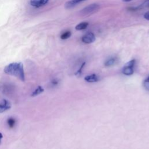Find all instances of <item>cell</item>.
<instances>
[{
	"label": "cell",
	"instance_id": "1",
	"mask_svg": "<svg viewBox=\"0 0 149 149\" xmlns=\"http://www.w3.org/2000/svg\"><path fill=\"white\" fill-rule=\"evenodd\" d=\"M4 71L7 75L15 76L22 82L25 81L23 65L22 62H13L9 63L6 66Z\"/></svg>",
	"mask_w": 149,
	"mask_h": 149
},
{
	"label": "cell",
	"instance_id": "2",
	"mask_svg": "<svg viewBox=\"0 0 149 149\" xmlns=\"http://www.w3.org/2000/svg\"><path fill=\"white\" fill-rule=\"evenodd\" d=\"M135 64V59H132L126 63V64L124 66L122 70V73L127 76L132 75L134 73V67Z\"/></svg>",
	"mask_w": 149,
	"mask_h": 149
},
{
	"label": "cell",
	"instance_id": "3",
	"mask_svg": "<svg viewBox=\"0 0 149 149\" xmlns=\"http://www.w3.org/2000/svg\"><path fill=\"white\" fill-rule=\"evenodd\" d=\"M99 8H100V6H99V5L97 4H92L82 9L80 13L83 15H90L98 11Z\"/></svg>",
	"mask_w": 149,
	"mask_h": 149
},
{
	"label": "cell",
	"instance_id": "4",
	"mask_svg": "<svg viewBox=\"0 0 149 149\" xmlns=\"http://www.w3.org/2000/svg\"><path fill=\"white\" fill-rule=\"evenodd\" d=\"M12 104L8 100L4 99L2 102L0 103V114L3 113L11 109Z\"/></svg>",
	"mask_w": 149,
	"mask_h": 149
},
{
	"label": "cell",
	"instance_id": "5",
	"mask_svg": "<svg viewBox=\"0 0 149 149\" xmlns=\"http://www.w3.org/2000/svg\"><path fill=\"white\" fill-rule=\"evenodd\" d=\"M96 40V37L93 33H88L82 38V41L86 44H90L93 43Z\"/></svg>",
	"mask_w": 149,
	"mask_h": 149
},
{
	"label": "cell",
	"instance_id": "6",
	"mask_svg": "<svg viewBox=\"0 0 149 149\" xmlns=\"http://www.w3.org/2000/svg\"><path fill=\"white\" fill-rule=\"evenodd\" d=\"M85 1H87V0H71V1H69L65 3V8L67 9L73 8L80 3Z\"/></svg>",
	"mask_w": 149,
	"mask_h": 149
},
{
	"label": "cell",
	"instance_id": "7",
	"mask_svg": "<svg viewBox=\"0 0 149 149\" xmlns=\"http://www.w3.org/2000/svg\"><path fill=\"white\" fill-rule=\"evenodd\" d=\"M85 80L88 82L93 83V82H97L98 80V78L96 74H92V75L86 76L85 78Z\"/></svg>",
	"mask_w": 149,
	"mask_h": 149
},
{
	"label": "cell",
	"instance_id": "8",
	"mask_svg": "<svg viewBox=\"0 0 149 149\" xmlns=\"http://www.w3.org/2000/svg\"><path fill=\"white\" fill-rule=\"evenodd\" d=\"M44 91V89H43V88L41 86H37V88L33 91L31 94V97H36L39 95H40V94H41L42 93H43Z\"/></svg>",
	"mask_w": 149,
	"mask_h": 149
},
{
	"label": "cell",
	"instance_id": "9",
	"mask_svg": "<svg viewBox=\"0 0 149 149\" xmlns=\"http://www.w3.org/2000/svg\"><path fill=\"white\" fill-rule=\"evenodd\" d=\"M89 25V23L88 22H82L80 23H79V25H78L75 29L77 30H84L85 29H86L88 27Z\"/></svg>",
	"mask_w": 149,
	"mask_h": 149
},
{
	"label": "cell",
	"instance_id": "10",
	"mask_svg": "<svg viewBox=\"0 0 149 149\" xmlns=\"http://www.w3.org/2000/svg\"><path fill=\"white\" fill-rule=\"evenodd\" d=\"M7 125L8 126V127L11 129L13 128L15 126L16 124V120L15 118H12V117H10L7 120Z\"/></svg>",
	"mask_w": 149,
	"mask_h": 149
},
{
	"label": "cell",
	"instance_id": "11",
	"mask_svg": "<svg viewBox=\"0 0 149 149\" xmlns=\"http://www.w3.org/2000/svg\"><path fill=\"white\" fill-rule=\"evenodd\" d=\"M71 36V32L69 31H67L61 35V39L62 40H66L69 38Z\"/></svg>",
	"mask_w": 149,
	"mask_h": 149
},
{
	"label": "cell",
	"instance_id": "12",
	"mask_svg": "<svg viewBox=\"0 0 149 149\" xmlns=\"http://www.w3.org/2000/svg\"><path fill=\"white\" fill-rule=\"evenodd\" d=\"M115 62V58H112L108 60H107L106 62H105V66L106 67H111V66L113 65Z\"/></svg>",
	"mask_w": 149,
	"mask_h": 149
},
{
	"label": "cell",
	"instance_id": "13",
	"mask_svg": "<svg viewBox=\"0 0 149 149\" xmlns=\"http://www.w3.org/2000/svg\"><path fill=\"white\" fill-rule=\"evenodd\" d=\"M40 0H30V4L36 8H40L39 4H40Z\"/></svg>",
	"mask_w": 149,
	"mask_h": 149
},
{
	"label": "cell",
	"instance_id": "14",
	"mask_svg": "<svg viewBox=\"0 0 149 149\" xmlns=\"http://www.w3.org/2000/svg\"><path fill=\"white\" fill-rule=\"evenodd\" d=\"M149 7V0H146V1L143 3L142 4H141L138 8H137V9H143V8H148Z\"/></svg>",
	"mask_w": 149,
	"mask_h": 149
},
{
	"label": "cell",
	"instance_id": "15",
	"mask_svg": "<svg viewBox=\"0 0 149 149\" xmlns=\"http://www.w3.org/2000/svg\"><path fill=\"white\" fill-rule=\"evenodd\" d=\"M143 86L146 90H149V76H148L147 78H146L144 82H143Z\"/></svg>",
	"mask_w": 149,
	"mask_h": 149
},
{
	"label": "cell",
	"instance_id": "16",
	"mask_svg": "<svg viewBox=\"0 0 149 149\" xmlns=\"http://www.w3.org/2000/svg\"><path fill=\"white\" fill-rule=\"evenodd\" d=\"M85 64V62L83 63V64H82V65L81 66V67H80V68L79 69V70L78 71H77L76 73H75V75H76V76H80V75H81V73H82V70L83 68H84Z\"/></svg>",
	"mask_w": 149,
	"mask_h": 149
},
{
	"label": "cell",
	"instance_id": "17",
	"mask_svg": "<svg viewBox=\"0 0 149 149\" xmlns=\"http://www.w3.org/2000/svg\"><path fill=\"white\" fill-rule=\"evenodd\" d=\"M48 1H49V0H40V4H39L40 7L45 5L46 4H47V3L48 2Z\"/></svg>",
	"mask_w": 149,
	"mask_h": 149
},
{
	"label": "cell",
	"instance_id": "18",
	"mask_svg": "<svg viewBox=\"0 0 149 149\" xmlns=\"http://www.w3.org/2000/svg\"><path fill=\"white\" fill-rule=\"evenodd\" d=\"M144 18L149 21V11L146 12L144 15Z\"/></svg>",
	"mask_w": 149,
	"mask_h": 149
},
{
	"label": "cell",
	"instance_id": "19",
	"mask_svg": "<svg viewBox=\"0 0 149 149\" xmlns=\"http://www.w3.org/2000/svg\"><path fill=\"white\" fill-rule=\"evenodd\" d=\"M51 84H52L53 85L55 86V85H57L58 84V81L57 79H53V80L51 81Z\"/></svg>",
	"mask_w": 149,
	"mask_h": 149
},
{
	"label": "cell",
	"instance_id": "20",
	"mask_svg": "<svg viewBox=\"0 0 149 149\" xmlns=\"http://www.w3.org/2000/svg\"><path fill=\"white\" fill-rule=\"evenodd\" d=\"M3 134L1 133V132H0V143H1V139H3Z\"/></svg>",
	"mask_w": 149,
	"mask_h": 149
},
{
	"label": "cell",
	"instance_id": "21",
	"mask_svg": "<svg viewBox=\"0 0 149 149\" xmlns=\"http://www.w3.org/2000/svg\"><path fill=\"white\" fill-rule=\"evenodd\" d=\"M122 1H123L124 2H129V1H132V0H122Z\"/></svg>",
	"mask_w": 149,
	"mask_h": 149
}]
</instances>
